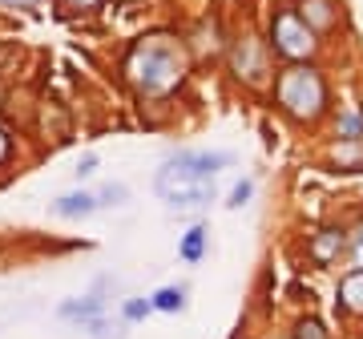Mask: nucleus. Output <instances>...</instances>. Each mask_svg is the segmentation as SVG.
Returning <instances> with one entry per match:
<instances>
[{
    "mask_svg": "<svg viewBox=\"0 0 363 339\" xmlns=\"http://www.w3.org/2000/svg\"><path fill=\"white\" fill-rule=\"evenodd\" d=\"M125 198H130V190H125L121 182H113V186H105L101 194H97V206H121Z\"/></svg>",
    "mask_w": 363,
    "mask_h": 339,
    "instance_id": "nucleus-17",
    "label": "nucleus"
},
{
    "mask_svg": "<svg viewBox=\"0 0 363 339\" xmlns=\"http://www.w3.org/2000/svg\"><path fill=\"white\" fill-rule=\"evenodd\" d=\"M355 247H359V255H363V230H359V238H355Z\"/></svg>",
    "mask_w": 363,
    "mask_h": 339,
    "instance_id": "nucleus-23",
    "label": "nucleus"
},
{
    "mask_svg": "<svg viewBox=\"0 0 363 339\" xmlns=\"http://www.w3.org/2000/svg\"><path fill=\"white\" fill-rule=\"evenodd\" d=\"M335 133H339V142H363V113H359V109L343 113L339 126H335Z\"/></svg>",
    "mask_w": 363,
    "mask_h": 339,
    "instance_id": "nucleus-13",
    "label": "nucleus"
},
{
    "mask_svg": "<svg viewBox=\"0 0 363 339\" xmlns=\"http://www.w3.org/2000/svg\"><path fill=\"white\" fill-rule=\"evenodd\" d=\"M295 339H331V331H327L315 315H307V319H298L295 323Z\"/></svg>",
    "mask_w": 363,
    "mask_h": 339,
    "instance_id": "nucleus-14",
    "label": "nucleus"
},
{
    "mask_svg": "<svg viewBox=\"0 0 363 339\" xmlns=\"http://www.w3.org/2000/svg\"><path fill=\"white\" fill-rule=\"evenodd\" d=\"M121 4H133V0H121Z\"/></svg>",
    "mask_w": 363,
    "mask_h": 339,
    "instance_id": "nucleus-24",
    "label": "nucleus"
},
{
    "mask_svg": "<svg viewBox=\"0 0 363 339\" xmlns=\"http://www.w3.org/2000/svg\"><path fill=\"white\" fill-rule=\"evenodd\" d=\"M274 101L291 121L298 126H315V121L327 113L331 105V93H327V77L315 65H291L279 73L274 81Z\"/></svg>",
    "mask_w": 363,
    "mask_h": 339,
    "instance_id": "nucleus-3",
    "label": "nucleus"
},
{
    "mask_svg": "<svg viewBox=\"0 0 363 339\" xmlns=\"http://www.w3.org/2000/svg\"><path fill=\"white\" fill-rule=\"evenodd\" d=\"M230 69L247 89H267V85L274 81L271 45H267L262 37H255V33H242V37L234 40V49H230Z\"/></svg>",
    "mask_w": 363,
    "mask_h": 339,
    "instance_id": "nucleus-5",
    "label": "nucleus"
},
{
    "mask_svg": "<svg viewBox=\"0 0 363 339\" xmlns=\"http://www.w3.org/2000/svg\"><path fill=\"white\" fill-rule=\"evenodd\" d=\"M190 77V52L174 33H145L125 52V81L138 97H169Z\"/></svg>",
    "mask_w": 363,
    "mask_h": 339,
    "instance_id": "nucleus-1",
    "label": "nucleus"
},
{
    "mask_svg": "<svg viewBox=\"0 0 363 339\" xmlns=\"http://www.w3.org/2000/svg\"><path fill=\"white\" fill-rule=\"evenodd\" d=\"M347 247V235L339 230V226H327V230H319V235L311 238V259L315 262H335L339 259V250Z\"/></svg>",
    "mask_w": 363,
    "mask_h": 339,
    "instance_id": "nucleus-9",
    "label": "nucleus"
},
{
    "mask_svg": "<svg viewBox=\"0 0 363 339\" xmlns=\"http://www.w3.org/2000/svg\"><path fill=\"white\" fill-rule=\"evenodd\" d=\"M206 238H210V230L206 226H190L186 235H182V247H178V255H182V262H202V255H206Z\"/></svg>",
    "mask_w": 363,
    "mask_h": 339,
    "instance_id": "nucleus-11",
    "label": "nucleus"
},
{
    "mask_svg": "<svg viewBox=\"0 0 363 339\" xmlns=\"http://www.w3.org/2000/svg\"><path fill=\"white\" fill-rule=\"evenodd\" d=\"M0 4H9V9H28V4H40V0H0Z\"/></svg>",
    "mask_w": 363,
    "mask_h": 339,
    "instance_id": "nucleus-22",
    "label": "nucleus"
},
{
    "mask_svg": "<svg viewBox=\"0 0 363 339\" xmlns=\"http://www.w3.org/2000/svg\"><path fill=\"white\" fill-rule=\"evenodd\" d=\"M93 170H97V154H85V157L77 162V170H73V174H77V178H89Z\"/></svg>",
    "mask_w": 363,
    "mask_h": 339,
    "instance_id": "nucleus-20",
    "label": "nucleus"
},
{
    "mask_svg": "<svg viewBox=\"0 0 363 339\" xmlns=\"http://www.w3.org/2000/svg\"><path fill=\"white\" fill-rule=\"evenodd\" d=\"M250 194H255V182H250V178H242V182H238V186L230 190V202H226V206H234V210H238V206H247Z\"/></svg>",
    "mask_w": 363,
    "mask_h": 339,
    "instance_id": "nucleus-18",
    "label": "nucleus"
},
{
    "mask_svg": "<svg viewBox=\"0 0 363 339\" xmlns=\"http://www.w3.org/2000/svg\"><path fill=\"white\" fill-rule=\"evenodd\" d=\"M93 210H97V194H85V190L52 202V214H57V218H89Z\"/></svg>",
    "mask_w": 363,
    "mask_h": 339,
    "instance_id": "nucleus-10",
    "label": "nucleus"
},
{
    "mask_svg": "<svg viewBox=\"0 0 363 339\" xmlns=\"http://www.w3.org/2000/svg\"><path fill=\"white\" fill-rule=\"evenodd\" d=\"M150 307H154V311H166V315L182 311V307H186V287H162V291H154V295H150Z\"/></svg>",
    "mask_w": 363,
    "mask_h": 339,
    "instance_id": "nucleus-12",
    "label": "nucleus"
},
{
    "mask_svg": "<svg viewBox=\"0 0 363 339\" xmlns=\"http://www.w3.org/2000/svg\"><path fill=\"white\" fill-rule=\"evenodd\" d=\"M267 45H271L283 61H291V65H311L323 40H319V33H311V28H307V21H303L291 4H283V9H274V13H271V33H267Z\"/></svg>",
    "mask_w": 363,
    "mask_h": 339,
    "instance_id": "nucleus-4",
    "label": "nucleus"
},
{
    "mask_svg": "<svg viewBox=\"0 0 363 339\" xmlns=\"http://www.w3.org/2000/svg\"><path fill=\"white\" fill-rule=\"evenodd\" d=\"M69 9H73V13H97V9H101L105 0H65Z\"/></svg>",
    "mask_w": 363,
    "mask_h": 339,
    "instance_id": "nucleus-19",
    "label": "nucleus"
},
{
    "mask_svg": "<svg viewBox=\"0 0 363 339\" xmlns=\"http://www.w3.org/2000/svg\"><path fill=\"white\" fill-rule=\"evenodd\" d=\"M150 311H154V307H150V299H125V307H121V319H125V323H138V319H145Z\"/></svg>",
    "mask_w": 363,
    "mask_h": 339,
    "instance_id": "nucleus-16",
    "label": "nucleus"
},
{
    "mask_svg": "<svg viewBox=\"0 0 363 339\" xmlns=\"http://www.w3.org/2000/svg\"><path fill=\"white\" fill-rule=\"evenodd\" d=\"M85 331H89L93 339H121V327H113L105 315H97V319H89L85 323Z\"/></svg>",
    "mask_w": 363,
    "mask_h": 339,
    "instance_id": "nucleus-15",
    "label": "nucleus"
},
{
    "mask_svg": "<svg viewBox=\"0 0 363 339\" xmlns=\"http://www.w3.org/2000/svg\"><path fill=\"white\" fill-rule=\"evenodd\" d=\"M61 319H69V323H89V319H97V315H105V299L93 291V295H85V299H65L61 303Z\"/></svg>",
    "mask_w": 363,
    "mask_h": 339,
    "instance_id": "nucleus-7",
    "label": "nucleus"
},
{
    "mask_svg": "<svg viewBox=\"0 0 363 339\" xmlns=\"http://www.w3.org/2000/svg\"><path fill=\"white\" fill-rule=\"evenodd\" d=\"M291 9H295V13L307 21V28H311V33H319V37H323V33H331V28L343 21V4H339V0H295Z\"/></svg>",
    "mask_w": 363,
    "mask_h": 339,
    "instance_id": "nucleus-6",
    "label": "nucleus"
},
{
    "mask_svg": "<svg viewBox=\"0 0 363 339\" xmlns=\"http://www.w3.org/2000/svg\"><path fill=\"white\" fill-rule=\"evenodd\" d=\"M230 166V154H174L169 162H162L157 170V198L166 202L169 210H206L214 202V178L218 170Z\"/></svg>",
    "mask_w": 363,
    "mask_h": 339,
    "instance_id": "nucleus-2",
    "label": "nucleus"
},
{
    "mask_svg": "<svg viewBox=\"0 0 363 339\" xmlns=\"http://www.w3.org/2000/svg\"><path fill=\"white\" fill-rule=\"evenodd\" d=\"M13 157V138H9V130H0V166Z\"/></svg>",
    "mask_w": 363,
    "mask_h": 339,
    "instance_id": "nucleus-21",
    "label": "nucleus"
},
{
    "mask_svg": "<svg viewBox=\"0 0 363 339\" xmlns=\"http://www.w3.org/2000/svg\"><path fill=\"white\" fill-rule=\"evenodd\" d=\"M339 307L355 319H363V267H355L339 279Z\"/></svg>",
    "mask_w": 363,
    "mask_h": 339,
    "instance_id": "nucleus-8",
    "label": "nucleus"
}]
</instances>
